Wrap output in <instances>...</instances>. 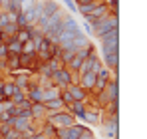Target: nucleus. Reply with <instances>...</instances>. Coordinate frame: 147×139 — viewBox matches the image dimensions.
I'll return each mask as SVG.
<instances>
[{"label":"nucleus","mask_w":147,"mask_h":139,"mask_svg":"<svg viewBox=\"0 0 147 139\" xmlns=\"http://www.w3.org/2000/svg\"><path fill=\"white\" fill-rule=\"evenodd\" d=\"M99 40H101V52H103V56L119 54V28H113V30L105 32L103 36H99Z\"/></svg>","instance_id":"f257e3e1"},{"label":"nucleus","mask_w":147,"mask_h":139,"mask_svg":"<svg viewBox=\"0 0 147 139\" xmlns=\"http://www.w3.org/2000/svg\"><path fill=\"white\" fill-rule=\"evenodd\" d=\"M44 119L50 125H54L56 129H66V127H72L76 123V117L72 113H68V111H64V109L62 111H46Z\"/></svg>","instance_id":"f03ea898"},{"label":"nucleus","mask_w":147,"mask_h":139,"mask_svg":"<svg viewBox=\"0 0 147 139\" xmlns=\"http://www.w3.org/2000/svg\"><path fill=\"white\" fill-rule=\"evenodd\" d=\"M90 26H92V32H94L96 36H103L105 32H109V30H113V28H119V20H117V16H113V14H105L103 18L92 22Z\"/></svg>","instance_id":"7ed1b4c3"},{"label":"nucleus","mask_w":147,"mask_h":139,"mask_svg":"<svg viewBox=\"0 0 147 139\" xmlns=\"http://www.w3.org/2000/svg\"><path fill=\"white\" fill-rule=\"evenodd\" d=\"M50 80L54 82L56 88L60 86V88L64 90V88H68V86H72V84H74V74L68 68H62V70H58V72H54Z\"/></svg>","instance_id":"20e7f679"},{"label":"nucleus","mask_w":147,"mask_h":139,"mask_svg":"<svg viewBox=\"0 0 147 139\" xmlns=\"http://www.w3.org/2000/svg\"><path fill=\"white\" fill-rule=\"evenodd\" d=\"M32 121L34 119H26V117H12V121L8 123L14 131H18V133H24V131H28L30 127H32Z\"/></svg>","instance_id":"39448f33"},{"label":"nucleus","mask_w":147,"mask_h":139,"mask_svg":"<svg viewBox=\"0 0 147 139\" xmlns=\"http://www.w3.org/2000/svg\"><path fill=\"white\" fill-rule=\"evenodd\" d=\"M107 10H109V8H107V4H105V2L98 4V6H96V8H94V10L86 16V22L92 24V22H96V20H99V18H103V16L107 14Z\"/></svg>","instance_id":"423d86ee"},{"label":"nucleus","mask_w":147,"mask_h":139,"mask_svg":"<svg viewBox=\"0 0 147 139\" xmlns=\"http://www.w3.org/2000/svg\"><path fill=\"white\" fill-rule=\"evenodd\" d=\"M105 93L109 95L111 101H119V84H117V78L109 80L107 86H105Z\"/></svg>","instance_id":"0eeeda50"},{"label":"nucleus","mask_w":147,"mask_h":139,"mask_svg":"<svg viewBox=\"0 0 147 139\" xmlns=\"http://www.w3.org/2000/svg\"><path fill=\"white\" fill-rule=\"evenodd\" d=\"M66 90L70 92V95H72L74 101H86V97H88V92H86V90H82L78 84H72V86H68Z\"/></svg>","instance_id":"6e6552de"},{"label":"nucleus","mask_w":147,"mask_h":139,"mask_svg":"<svg viewBox=\"0 0 147 139\" xmlns=\"http://www.w3.org/2000/svg\"><path fill=\"white\" fill-rule=\"evenodd\" d=\"M64 30H66V32H72L74 36L84 34V32H82V28L78 26V22H76L74 18H70V16H64Z\"/></svg>","instance_id":"1a4fd4ad"},{"label":"nucleus","mask_w":147,"mask_h":139,"mask_svg":"<svg viewBox=\"0 0 147 139\" xmlns=\"http://www.w3.org/2000/svg\"><path fill=\"white\" fill-rule=\"evenodd\" d=\"M68 107H70L72 115L80 117V119H84V115H86V109H88L86 101H74V103H70V105H68Z\"/></svg>","instance_id":"9d476101"},{"label":"nucleus","mask_w":147,"mask_h":139,"mask_svg":"<svg viewBox=\"0 0 147 139\" xmlns=\"http://www.w3.org/2000/svg\"><path fill=\"white\" fill-rule=\"evenodd\" d=\"M56 12H60V6H58V2H54V0H44V6H42V14L44 16H54Z\"/></svg>","instance_id":"9b49d317"},{"label":"nucleus","mask_w":147,"mask_h":139,"mask_svg":"<svg viewBox=\"0 0 147 139\" xmlns=\"http://www.w3.org/2000/svg\"><path fill=\"white\" fill-rule=\"evenodd\" d=\"M44 107H46V111H62L66 105H64V101H62L60 97H54V99L44 101Z\"/></svg>","instance_id":"f8f14e48"},{"label":"nucleus","mask_w":147,"mask_h":139,"mask_svg":"<svg viewBox=\"0 0 147 139\" xmlns=\"http://www.w3.org/2000/svg\"><path fill=\"white\" fill-rule=\"evenodd\" d=\"M90 46V38L86 36V34H80V36H74L72 40V50L76 52V50H82V48Z\"/></svg>","instance_id":"ddd939ff"},{"label":"nucleus","mask_w":147,"mask_h":139,"mask_svg":"<svg viewBox=\"0 0 147 139\" xmlns=\"http://www.w3.org/2000/svg\"><path fill=\"white\" fill-rule=\"evenodd\" d=\"M105 58V68H109V70H113L115 74H117V66H119V54H109V56H103Z\"/></svg>","instance_id":"4468645a"},{"label":"nucleus","mask_w":147,"mask_h":139,"mask_svg":"<svg viewBox=\"0 0 147 139\" xmlns=\"http://www.w3.org/2000/svg\"><path fill=\"white\" fill-rule=\"evenodd\" d=\"M30 113H32V119H34V117H46V107H44V103H32V105H30Z\"/></svg>","instance_id":"2eb2a0df"},{"label":"nucleus","mask_w":147,"mask_h":139,"mask_svg":"<svg viewBox=\"0 0 147 139\" xmlns=\"http://www.w3.org/2000/svg\"><path fill=\"white\" fill-rule=\"evenodd\" d=\"M6 48H8V54H12V56H20V54H22V44H20L18 40L6 42Z\"/></svg>","instance_id":"dca6fc26"},{"label":"nucleus","mask_w":147,"mask_h":139,"mask_svg":"<svg viewBox=\"0 0 147 139\" xmlns=\"http://www.w3.org/2000/svg\"><path fill=\"white\" fill-rule=\"evenodd\" d=\"M101 2H103V0H92V2H88V4H82V6H78V10H80L84 16H88V14H90V12H92V10L98 6V4H101Z\"/></svg>","instance_id":"f3484780"},{"label":"nucleus","mask_w":147,"mask_h":139,"mask_svg":"<svg viewBox=\"0 0 147 139\" xmlns=\"http://www.w3.org/2000/svg\"><path fill=\"white\" fill-rule=\"evenodd\" d=\"M42 95H44V101H48V99H54V97H60V90H58L56 86L44 88V90H42Z\"/></svg>","instance_id":"a211bd4d"},{"label":"nucleus","mask_w":147,"mask_h":139,"mask_svg":"<svg viewBox=\"0 0 147 139\" xmlns=\"http://www.w3.org/2000/svg\"><path fill=\"white\" fill-rule=\"evenodd\" d=\"M32 28H34V26H32ZM32 28H20V30L16 32V40H18L20 44H24V42L30 40V30H32Z\"/></svg>","instance_id":"6ab92c4d"},{"label":"nucleus","mask_w":147,"mask_h":139,"mask_svg":"<svg viewBox=\"0 0 147 139\" xmlns=\"http://www.w3.org/2000/svg\"><path fill=\"white\" fill-rule=\"evenodd\" d=\"M94 54V46L90 44V46H86V48H82V50H76V56L78 58H82V60H86V58H90Z\"/></svg>","instance_id":"aec40b11"},{"label":"nucleus","mask_w":147,"mask_h":139,"mask_svg":"<svg viewBox=\"0 0 147 139\" xmlns=\"http://www.w3.org/2000/svg\"><path fill=\"white\" fill-rule=\"evenodd\" d=\"M22 54H26V56H34L36 54V46H34L32 40H28V42L22 44Z\"/></svg>","instance_id":"412c9836"},{"label":"nucleus","mask_w":147,"mask_h":139,"mask_svg":"<svg viewBox=\"0 0 147 139\" xmlns=\"http://www.w3.org/2000/svg\"><path fill=\"white\" fill-rule=\"evenodd\" d=\"M46 66H48L52 72H58V70L64 68V64L60 62V58H52V60H48V62H46Z\"/></svg>","instance_id":"4be33fe9"},{"label":"nucleus","mask_w":147,"mask_h":139,"mask_svg":"<svg viewBox=\"0 0 147 139\" xmlns=\"http://www.w3.org/2000/svg\"><path fill=\"white\" fill-rule=\"evenodd\" d=\"M84 121H88V123H98V121H99V115H98V111H92V109H86V115H84Z\"/></svg>","instance_id":"5701e85b"},{"label":"nucleus","mask_w":147,"mask_h":139,"mask_svg":"<svg viewBox=\"0 0 147 139\" xmlns=\"http://www.w3.org/2000/svg\"><path fill=\"white\" fill-rule=\"evenodd\" d=\"M40 133H42L44 137H54V139H56V127L50 125L48 121H46V123H44V131H40Z\"/></svg>","instance_id":"b1692460"},{"label":"nucleus","mask_w":147,"mask_h":139,"mask_svg":"<svg viewBox=\"0 0 147 139\" xmlns=\"http://www.w3.org/2000/svg\"><path fill=\"white\" fill-rule=\"evenodd\" d=\"M36 58V54L34 56H26V54H20L18 56V62H20V66H24V68H30V64H32V60Z\"/></svg>","instance_id":"393cba45"},{"label":"nucleus","mask_w":147,"mask_h":139,"mask_svg":"<svg viewBox=\"0 0 147 139\" xmlns=\"http://www.w3.org/2000/svg\"><path fill=\"white\" fill-rule=\"evenodd\" d=\"M24 99H28L24 92H16L14 95H12V97H10V101H12L14 105H18V103H20V101H24Z\"/></svg>","instance_id":"a878e982"},{"label":"nucleus","mask_w":147,"mask_h":139,"mask_svg":"<svg viewBox=\"0 0 147 139\" xmlns=\"http://www.w3.org/2000/svg\"><path fill=\"white\" fill-rule=\"evenodd\" d=\"M34 4H36V0H20V12H26V10L34 8Z\"/></svg>","instance_id":"bb28decb"},{"label":"nucleus","mask_w":147,"mask_h":139,"mask_svg":"<svg viewBox=\"0 0 147 139\" xmlns=\"http://www.w3.org/2000/svg\"><path fill=\"white\" fill-rule=\"evenodd\" d=\"M78 139H96V137H94L92 129H84V131L80 133V137H78Z\"/></svg>","instance_id":"cd10ccee"},{"label":"nucleus","mask_w":147,"mask_h":139,"mask_svg":"<svg viewBox=\"0 0 147 139\" xmlns=\"http://www.w3.org/2000/svg\"><path fill=\"white\" fill-rule=\"evenodd\" d=\"M38 72H40V74H42V76H44V78H52V74H54V72H52V70H50L48 66H46V64H44V66H42V68L38 70Z\"/></svg>","instance_id":"c85d7f7f"},{"label":"nucleus","mask_w":147,"mask_h":139,"mask_svg":"<svg viewBox=\"0 0 147 139\" xmlns=\"http://www.w3.org/2000/svg\"><path fill=\"white\" fill-rule=\"evenodd\" d=\"M8 24V16H6V12H0V32H2V28Z\"/></svg>","instance_id":"c756f323"},{"label":"nucleus","mask_w":147,"mask_h":139,"mask_svg":"<svg viewBox=\"0 0 147 139\" xmlns=\"http://www.w3.org/2000/svg\"><path fill=\"white\" fill-rule=\"evenodd\" d=\"M30 105H32V101H30V99H24V101H20L16 107H18V109H30Z\"/></svg>","instance_id":"7c9ffc66"},{"label":"nucleus","mask_w":147,"mask_h":139,"mask_svg":"<svg viewBox=\"0 0 147 139\" xmlns=\"http://www.w3.org/2000/svg\"><path fill=\"white\" fill-rule=\"evenodd\" d=\"M4 58H8V48L6 44H0V60H4Z\"/></svg>","instance_id":"2f4dec72"},{"label":"nucleus","mask_w":147,"mask_h":139,"mask_svg":"<svg viewBox=\"0 0 147 139\" xmlns=\"http://www.w3.org/2000/svg\"><path fill=\"white\" fill-rule=\"evenodd\" d=\"M64 2H66V6H68V10H70V12H76V10H78V6H76V2H74V0H64Z\"/></svg>","instance_id":"473e14b6"},{"label":"nucleus","mask_w":147,"mask_h":139,"mask_svg":"<svg viewBox=\"0 0 147 139\" xmlns=\"http://www.w3.org/2000/svg\"><path fill=\"white\" fill-rule=\"evenodd\" d=\"M82 28H84V34H86V36H92V34H94V32H92V26H90L88 22H84Z\"/></svg>","instance_id":"72a5a7b5"},{"label":"nucleus","mask_w":147,"mask_h":139,"mask_svg":"<svg viewBox=\"0 0 147 139\" xmlns=\"http://www.w3.org/2000/svg\"><path fill=\"white\" fill-rule=\"evenodd\" d=\"M76 2V6H82V4H88V2H92V0H74Z\"/></svg>","instance_id":"f704fd0d"},{"label":"nucleus","mask_w":147,"mask_h":139,"mask_svg":"<svg viewBox=\"0 0 147 139\" xmlns=\"http://www.w3.org/2000/svg\"><path fill=\"white\" fill-rule=\"evenodd\" d=\"M4 101H6V99H4ZM4 101L0 103V113H2V111H6V103H4Z\"/></svg>","instance_id":"c9c22d12"},{"label":"nucleus","mask_w":147,"mask_h":139,"mask_svg":"<svg viewBox=\"0 0 147 139\" xmlns=\"http://www.w3.org/2000/svg\"><path fill=\"white\" fill-rule=\"evenodd\" d=\"M0 44H4V36H2V32H0Z\"/></svg>","instance_id":"e433bc0d"},{"label":"nucleus","mask_w":147,"mask_h":139,"mask_svg":"<svg viewBox=\"0 0 147 139\" xmlns=\"http://www.w3.org/2000/svg\"><path fill=\"white\" fill-rule=\"evenodd\" d=\"M0 6H2V0H0Z\"/></svg>","instance_id":"4c0bfd02"}]
</instances>
